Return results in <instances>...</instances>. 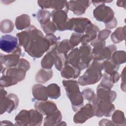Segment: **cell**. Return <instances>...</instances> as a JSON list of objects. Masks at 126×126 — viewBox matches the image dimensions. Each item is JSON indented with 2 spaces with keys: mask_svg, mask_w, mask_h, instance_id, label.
Instances as JSON below:
<instances>
[{
  "mask_svg": "<svg viewBox=\"0 0 126 126\" xmlns=\"http://www.w3.org/2000/svg\"><path fill=\"white\" fill-rule=\"evenodd\" d=\"M16 35L19 44L33 58H40L51 46L42 32L33 25L30 26L27 30L18 33Z\"/></svg>",
  "mask_w": 126,
  "mask_h": 126,
  "instance_id": "cell-1",
  "label": "cell"
},
{
  "mask_svg": "<svg viewBox=\"0 0 126 126\" xmlns=\"http://www.w3.org/2000/svg\"><path fill=\"white\" fill-rule=\"evenodd\" d=\"M66 91V95L69 99L74 112L77 111L83 106L84 98L80 92L78 82L74 80H63L62 81Z\"/></svg>",
  "mask_w": 126,
  "mask_h": 126,
  "instance_id": "cell-2",
  "label": "cell"
},
{
  "mask_svg": "<svg viewBox=\"0 0 126 126\" xmlns=\"http://www.w3.org/2000/svg\"><path fill=\"white\" fill-rule=\"evenodd\" d=\"M102 63L94 60L88 66L84 74L79 78L78 84L81 86H85L96 83L102 76Z\"/></svg>",
  "mask_w": 126,
  "mask_h": 126,
  "instance_id": "cell-3",
  "label": "cell"
},
{
  "mask_svg": "<svg viewBox=\"0 0 126 126\" xmlns=\"http://www.w3.org/2000/svg\"><path fill=\"white\" fill-rule=\"evenodd\" d=\"M94 46L92 50L93 58L95 61H99L110 59L112 54L116 50V46L114 44L105 47V41L95 39L91 42Z\"/></svg>",
  "mask_w": 126,
  "mask_h": 126,
  "instance_id": "cell-4",
  "label": "cell"
},
{
  "mask_svg": "<svg viewBox=\"0 0 126 126\" xmlns=\"http://www.w3.org/2000/svg\"><path fill=\"white\" fill-rule=\"evenodd\" d=\"M18 104L19 99L17 95L13 94H10L8 95L4 88L0 86V114L5 112L8 113H11L18 107Z\"/></svg>",
  "mask_w": 126,
  "mask_h": 126,
  "instance_id": "cell-5",
  "label": "cell"
},
{
  "mask_svg": "<svg viewBox=\"0 0 126 126\" xmlns=\"http://www.w3.org/2000/svg\"><path fill=\"white\" fill-rule=\"evenodd\" d=\"M91 102L94 108L95 116L98 117H110L115 110V106L112 102L100 99L96 94Z\"/></svg>",
  "mask_w": 126,
  "mask_h": 126,
  "instance_id": "cell-6",
  "label": "cell"
},
{
  "mask_svg": "<svg viewBox=\"0 0 126 126\" xmlns=\"http://www.w3.org/2000/svg\"><path fill=\"white\" fill-rule=\"evenodd\" d=\"M94 17L99 22H103L105 24L111 22L114 17V12L112 9L106 6L105 3L98 5L93 11Z\"/></svg>",
  "mask_w": 126,
  "mask_h": 126,
  "instance_id": "cell-7",
  "label": "cell"
},
{
  "mask_svg": "<svg viewBox=\"0 0 126 126\" xmlns=\"http://www.w3.org/2000/svg\"><path fill=\"white\" fill-rule=\"evenodd\" d=\"M67 12L65 10H54L51 13L52 22L60 31L67 30Z\"/></svg>",
  "mask_w": 126,
  "mask_h": 126,
  "instance_id": "cell-8",
  "label": "cell"
},
{
  "mask_svg": "<svg viewBox=\"0 0 126 126\" xmlns=\"http://www.w3.org/2000/svg\"><path fill=\"white\" fill-rule=\"evenodd\" d=\"M91 23V21L86 18L79 17L69 19L67 30L74 31L77 33L84 34L87 27Z\"/></svg>",
  "mask_w": 126,
  "mask_h": 126,
  "instance_id": "cell-9",
  "label": "cell"
},
{
  "mask_svg": "<svg viewBox=\"0 0 126 126\" xmlns=\"http://www.w3.org/2000/svg\"><path fill=\"white\" fill-rule=\"evenodd\" d=\"M94 116H95V112L93 105L87 103L78 110L73 117V121L75 123H84Z\"/></svg>",
  "mask_w": 126,
  "mask_h": 126,
  "instance_id": "cell-10",
  "label": "cell"
},
{
  "mask_svg": "<svg viewBox=\"0 0 126 126\" xmlns=\"http://www.w3.org/2000/svg\"><path fill=\"white\" fill-rule=\"evenodd\" d=\"M26 72L25 69L17 65L14 67H5L1 70V73L9 77L15 84L25 79Z\"/></svg>",
  "mask_w": 126,
  "mask_h": 126,
  "instance_id": "cell-11",
  "label": "cell"
},
{
  "mask_svg": "<svg viewBox=\"0 0 126 126\" xmlns=\"http://www.w3.org/2000/svg\"><path fill=\"white\" fill-rule=\"evenodd\" d=\"M21 54V49L18 46L14 51L10 54L3 55L0 54V63L6 67H11L16 66L19 61Z\"/></svg>",
  "mask_w": 126,
  "mask_h": 126,
  "instance_id": "cell-12",
  "label": "cell"
},
{
  "mask_svg": "<svg viewBox=\"0 0 126 126\" xmlns=\"http://www.w3.org/2000/svg\"><path fill=\"white\" fill-rule=\"evenodd\" d=\"M18 39L11 35H4L0 39V49L7 53H12L18 47Z\"/></svg>",
  "mask_w": 126,
  "mask_h": 126,
  "instance_id": "cell-13",
  "label": "cell"
},
{
  "mask_svg": "<svg viewBox=\"0 0 126 126\" xmlns=\"http://www.w3.org/2000/svg\"><path fill=\"white\" fill-rule=\"evenodd\" d=\"M80 56V68L84 69L88 67L93 59L92 50L89 44L82 45L79 48Z\"/></svg>",
  "mask_w": 126,
  "mask_h": 126,
  "instance_id": "cell-14",
  "label": "cell"
},
{
  "mask_svg": "<svg viewBox=\"0 0 126 126\" xmlns=\"http://www.w3.org/2000/svg\"><path fill=\"white\" fill-rule=\"evenodd\" d=\"M34 108L43 115H49L58 109L56 104L51 101H39L34 103Z\"/></svg>",
  "mask_w": 126,
  "mask_h": 126,
  "instance_id": "cell-15",
  "label": "cell"
},
{
  "mask_svg": "<svg viewBox=\"0 0 126 126\" xmlns=\"http://www.w3.org/2000/svg\"><path fill=\"white\" fill-rule=\"evenodd\" d=\"M38 5L42 9L53 8L55 10H69L68 1L66 0H38Z\"/></svg>",
  "mask_w": 126,
  "mask_h": 126,
  "instance_id": "cell-16",
  "label": "cell"
},
{
  "mask_svg": "<svg viewBox=\"0 0 126 126\" xmlns=\"http://www.w3.org/2000/svg\"><path fill=\"white\" fill-rule=\"evenodd\" d=\"M90 0H70L68 2L69 10L76 15L85 13L86 10L91 4Z\"/></svg>",
  "mask_w": 126,
  "mask_h": 126,
  "instance_id": "cell-17",
  "label": "cell"
},
{
  "mask_svg": "<svg viewBox=\"0 0 126 126\" xmlns=\"http://www.w3.org/2000/svg\"><path fill=\"white\" fill-rule=\"evenodd\" d=\"M57 43L52 46L50 50L43 57L41 62V66L47 69H50L54 64L55 57L58 54L57 50Z\"/></svg>",
  "mask_w": 126,
  "mask_h": 126,
  "instance_id": "cell-18",
  "label": "cell"
},
{
  "mask_svg": "<svg viewBox=\"0 0 126 126\" xmlns=\"http://www.w3.org/2000/svg\"><path fill=\"white\" fill-rule=\"evenodd\" d=\"M99 32L98 28L95 25L91 23L87 28L82 38L81 43L82 45L87 44L89 42L96 39L97 33Z\"/></svg>",
  "mask_w": 126,
  "mask_h": 126,
  "instance_id": "cell-19",
  "label": "cell"
},
{
  "mask_svg": "<svg viewBox=\"0 0 126 126\" xmlns=\"http://www.w3.org/2000/svg\"><path fill=\"white\" fill-rule=\"evenodd\" d=\"M81 70L78 67L67 64L61 70V75L64 78L75 79L79 76Z\"/></svg>",
  "mask_w": 126,
  "mask_h": 126,
  "instance_id": "cell-20",
  "label": "cell"
},
{
  "mask_svg": "<svg viewBox=\"0 0 126 126\" xmlns=\"http://www.w3.org/2000/svg\"><path fill=\"white\" fill-rule=\"evenodd\" d=\"M116 93L115 92L111 90V89H106L97 86L96 88L97 97L100 99H104L112 102L116 97Z\"/></svg>",
  "mask_w": 126,
  "mask_h": 126,
  "instance_id": "cell-21",
  "label": "cell"
},
{
  "mask_svg": "<svg viewBox=\"0 0 126 126\" xmlns=\"http://www.w3.org/2000/svg\"><path fill=\"white\" fill-rule=\"evenodd\" d=\"M32 95L35 99L46 101L48 99L47 88L41 84H35L32 88Z\"/></svg>",
  "mask_w": 126,
  "mask_h": 126,
  "instance_id": "cell-22",
  "label": "cell"
},
{
  "mask_svg": "<svg viewBox=\"0 0 126 126\" xmlns=\"http://www.w3.org/2000/svg\"><path fill=\"white\" fill-rule=\"evenodd\" d=\"M66 63L67 64L78 67L81 69L80 56L79 48H76L72 49L71 50V52L68 55H67Z\"/></svg>",
  "mask_w": 126,
  "mask_h": 126,
  "instance_id": "cell-23",
  "label": "cell"
},
{
  "mask_svg": "<svg viewBox=\"0 0 126 126\" xmlns=\"http://www.w3.org/2000/svg\"><path fill=\"white\" fill-rule=\"evenodd\" d=\"M15 125L20 126H29L30 123V110H22L15 117Z\"/></svg>",
  "mask_w": 126,
  "mask_h": 126,
  "instance_id": "cell-24",
  "label": "cell"
},
{
  "mask_svg": "<svg viewBox=\"0 0 126 126\" xmlns=\"http://www.w3.org/2000/svg\"><path fill=\"white\" fill-rule=\"evenodd\" d=\"M62 118L61 112L58 110L54 113L46 116L44 120V126L59 125Z\"/></svg>",
  "mask_w": 126,
  "mask_h": 126,
  "instance_id": "cell-25",
  "label": "cell"
},
{
  "mask_svg": "<svg viewBox=\"0 0 126 126\" xmlns=\"http://www.w3.org/2000/svg\"><path fill=\"white\" fill-rule=\"evenodd\" d=\"M31 19L27 14H22L18 16L15 20L16 28L18 30H22L30 27Z\"/></svg>",
  "mask_w": 126,
  "mask_h": 126,
  "instance_id": "cell-26",
  "label": "cell"
},
{
  "mask_svg": "<svg viewBox=\"0 0 126 126\" xmlns=\"http://www.w3.org/2000/svg\"><path fill=\"white\" fill-rule=\"evenodd\" d=\"M53 76V71L52 69H41L36 73L35 80L38 83H45L49 81Z\"/></svg>",
  "mask_w": 126,
  "mask_h": 126,
  "instance_id": "cell-27",
  "label": "cell"
},
{
  "mask_svg": "<svg viewBox=\"0 0 126 126\" xmlns=\"http://www.w3.org/2000/svg\"><path fill=\"white\" fill-rule=\"evenodd\" d=\"M30 112V123L29 126H40L43 121V115L37 110H29Z\"/></svg>",
  "mask_w": 126,
  "mask_h": 126,
  "instance_id": "cell-28",
  "label": "cell"
},
{
  "mask_svg": "<svg viewBox=\"0 0 126 126\" xmlns=\"http://www.w3.org/2000/svg\"><path fill=\"white\" fill-rule=\"evenodd\" d=\"M73 48V46L67 39H64L61 42H57V50L58 54L67 55V54Z\"/></svg>",
  "mask_w": 126,
  "mask_h": 126,
  "instance_id": "cell-29",
  "label": "cell"
},
{
  "mask_svg": "<svg viewBox=\"0 0 126 126\" xmlns=\"http://www.w3.org/2000/svg\"><path fill=\"white\" fill-rule=\"evenodd\" d=\"M125 26L124 27H119L116 29L111 36V40L113 42L118 43L125 40Z\"/></svg>",
  "mask_w": 126,
  "mask_h": 126,
  "instance_id": "cell-30",
  "label": "cell"
},
{
  "mask_svg": "<svg viewBox=\"0 0 126 126\" xmlns=\"http://www.w3.org/2000/svg\"><path fill=\"white\" fill-rule=\"evenodd\" d=\"M102 69L105 71V73L107 74L110 75L112 73L117 71L119 68L120 65L115 64L109 59L102 63Z\"/></svg>",
  "mask_w": 126,
  "mask_h": 126,
  "instance_id": "cell-31",
  "label": "cell"
},
{
  "mask_svg": "<svg viewBox=\"0 0 126 126\" xmlns=\"http://www.w3.org/2000/svg\"><path fill=\"white\" fill-rule=\"evenodd\" d=\"M47 88L48 97L52 99H57L61 95V89L56 84L52 83L49 85Z\"/></svg>",
  "mask_w": 126,
  "mask_h": 126,
  "instance_id": "cell-32",
  "label": "cell"
},
{
  "mask_svg": "<svg viewBox=\"0 0 126 126\" xmlns=\"http://www.w3.org/2000/svg\"><path fill=\"white\" fill-rule=\"evenodd\" d=\"M110 59L115 64L120 65L126 62V52L124 51H115Z\"/></svg>",
  "mask_w": 126,
  "mask_h": 126,
  "instance_id": "cell-33",
  "label": "cell"
},
{
  "mask_svg": "<svg viewBox=\"0 0 126 126\" xmlns=\"http://www.w3.org/2000/svg\"><path fill=\"white\" fill-rule=\"evenodd\" d=\"M51 13L48 10L40 9L39 10L37 14V18L38 21L40 23V25H44L50 21Z\"/></svg>",
  "mask_w": 126,
  "mask_h": 126,
  "instance_id": "cell-34",
  "label": "cell"
},
{
  "mask_svg": "<svg viewBox=\"0 0 126 126\" xmlns=\"http://www.w3.org/2000/svg\"><path fill=\"white\" fill-rule=\"evenodd\" d=\"M67 55L57 54L55 57L54 64L56 68L59 71H61L63 67L67 64Z\"/></svg>",
  "mask_w": 126,
  "mask_h": 126,
  "instance_id": "cell-35",
  "label": "cell"
},
{
  "mask_svg": "<svg viewBox=\"0 0 126 126\" xmlns=\"http://www.w3.org/2000/svg\"><path fill=\"white\" fill-rule=\"evenodd\" d=\"M0 28L1 32L9 33L13 31L14 29V24L10 20L5 19L1 22Z\"/></svg>",
  "mask_w": 126,
  "mask_h": 126,
  "instance_id": "cell-36",
  "label": "cell"
},
{
  "mask_svg": "<svg viewBox=\"0 0 126 126\" xmlns=\"http://www.w3.org/2000/svg\"><path fill=\"white\" fill-rule=\"evenodd\" d=\"M112 122L116 125H122L123 123L125 122L124 114L123 112L119 110H116L113 114Z\"/></svg>",
  "mask_w": 126,
  "mask_h": 126,
  "instance_id": "cell-37",
  "label": "cell"
},
{
  "mask_svg": "<svg viewBox=\"0 0 126 126\" xmlns=\"http://www.w3.org/2000/svg\"><path fill=\"white\" fill-rule=\"evenodd\" d=\"M113 84L111 76L105 73L103 74L102 80L98 86L111 89L113 86Z\"/></svg>",
  "mask_w": 126,
  "mask_h": 126,
  "instance_id": "cell-38",
  "label": "cell"
},
{
  "mask_svg": "<svg viewBox=\"0 0 126 126\" xmlns=\"http://www.w3.org/2000/svg\"><path fill=\"white\" fill-rule=\"evenodd\" d=\"M41 27L44 31V32L46 34H53L57 30L56 25L53 23V22L49 21L47 23L41 25Z\"/></svg>",
  "mask_w": 126,
  "mask_h": 126,
  "instance_id": "cell-39",
  "label": "cell"
},
{
  "mask_svg": "<svg viewBox=\"0 0 126 126\" xmlns=\"http://www.w3.org/2000/svg\"><path fill=\"white\" fill-rule=\"evenodd\" d=\"M84 34L79 33L77 32H73L71 36L70 37V39L69 40V43L71 45L74 47L78 45L80 42H81L82 36Z\"/></svg>",
  "mask_w": 126,
  "mask_h": 126,
  "instance_id": "cell-40",
  "label": "cell"
},
{
  "mask_svg": "<svg viewBox=\"0 0 126 126\" xmlns=\"http://www.w3.org/2000/svg\"><path fill=\"white\" fill-rule=\"evenodd\" d=\"M81 94L83 96V98L86 100H89L90 102L92 101L95 94L94 91L90 88H87L84 90Z\"/></svg>",
  "mask_w": 126,
  "mask_h": 126,
  "instance_id": "cell-41",
  "label": "cell"
},
{
  "mask_svg": "<svg viewBox=\"0 0 126 126\" xmlns=\"http://www.w3.org/2000/svg\"><path fill=\"white\" fill-rule=\"evenodd\" d=\"M111 32V31L107 29L99 31L97 34V39L100 41H105L109 37Z\"/></svg>",
  "mask_w": 126,
  "mask_h": 126,
  "instance_id": "cell-42",
  "label": "cell"
},
{
  "mask_svg": "<svg viewBox=\"0 0 126 126\" xmlns=\"http://www.w3.org/2000/svg\"><path fill=\"white\" fill-rule=\"evenodd\" d=\"M17 65L23 68L26 71H28L30 68V63L25 59H23V58L20 59V61Z\"/></svg>",
  "mask_w": 126,
  "mask_h": 126,
  "instance_id": "cell-43",
  "label": "cell"
},
{
  "mask_svg": "<svg viewBox=\"0 0 126 126\" xmlns=\"http://www.w3.org/2000/svg\"><path fill=\"white\" fill-rule=\"evenodd\" d=\"M45 37L48 40L51 46L54 45L57 43L58 38L53 34H47L45 36Z\"/></svg>",
  "mask_w": 126,
  "mask_h": 126,
  "instance_id": "cell-44",
  "label": "cell"
},
{
  "mask_svg": "<svg viewBox=\"0 0 126 126\" xmlns=\"http://www.w3.org/2000/svg\"><path fill=\"white\" fill-rule=\"evenodd\" d=\"M117 24V21L115 17L111 22L105 24V27L109 29H112L116 27Z\"/></svg>",
  "mask_w": 126,
  "mask_h": 126,
  "instance_id": "cell-45",
  "label": "cell"
},
{
  "mask_svg": "<svg viewBox=\"0 0 126 126\" xmlns=\"http://www.w3.org/2000/svg\"><path fill=\"white\" fill-rule=\"evenodd\" d=\"M112 1H92L91 2L93 3V4L94 6H95L96 7L98 5H100V4L103 3H105V2L109 3V2H111Z\"/></svg>",
  "mask_w": 126,
  "mask_h": 126,
  "instance_id": "cell-46",
  "label": "cell"
}]
</instances>
